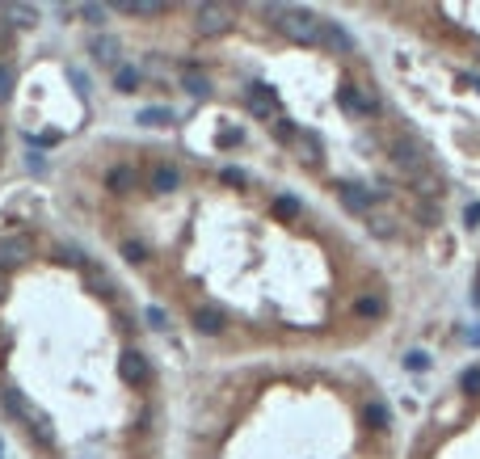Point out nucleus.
Segmentation results:
<instances>
[{"instance_id":"obj_13","label":"nucleus","mask_w":480,"mask_h":459,"mask_svg":"<svg viewBox=\"0 0 480 459\" xmlns=\"http://www.w3.org/2000/svg\"><path fill=\"white\" fill-rule=\"evenodd\" d=\"M342 202H346L350 211L367 215V211H371V202H375V194H371V190H363V186H342Z\"/></svg>"},{"instance_id":"obj_15","label":"nucleus","mask_w":480,"mask_h":459,"mask_svg":"<svg viewBox=\"0 0 480 459\" xmlns=\"http://www.w3.org/2000/svg\"><path fill=\"white\" fill-rule=\"evenodd\" d=\"M194 325H198V333H219L223 329V312L219 308H198L194 312Z\"/></svg>"},{"instance_id":"obj_33","label":"nucleus","mask_w":480,"mask_h":459,"mask_svg":"<svg viewBox=\"0 0 480 459\" xmlns=\"http://www.w3.org/2000/svg\"><path fill=\"white\" fill-rule=\"evenodd\" d=\"M4 291H8V287H4V274H0V299H4Z\"/></svg>"},{"instance_id":"obj_21","label":"nucleus","mask_w":480,"mask_h":459,"mask_svg":"<svg viewBox=\"0 0 480 459\" xmlns=\"http://www.w3.org/2000/svg\"><path fill=\"white\" fill-rule=\"evenodd\" d=\"M392 422V413L384 409V405H367V426H375V430H384Z\"/></svg>"},{"instance_id":"obj_11","label":"nucleus","mask_w":480,"mask_h":459,"mask_svg":"<svg viewBox=\"0 0 480 459\" xmlns=\"http://www.w3.org/2000/svg\"><path fill=\"white\" fill-rule=\"evenodd\" d=\"M0 17H4L8 25H17V30L38 25V8H34V4H4V8H0Z\"/></svg>"},{"instance_id":"obj_26","label":"nucleus","mask_w":480,"mask_h":459,"mask_svg":"<svg viewBox=\"0 0 480 459\" xmlns=\"http://www.w3.org/2000/svg\"><path fill=\"white\" fill-rule=\"evenodd\" d=\"M8 97H13V67L0 63V101H8Z\"/></svg>"},{"instance_id":"obj_25","label":"nucleus","mask_w":480,"mask_h":459,"mask_svg":"<svg viewBox=\"0 0 480 459\" xmlns=\"http://www.w3.org/2000/svg\"><path fill=\"white\" fill-rule=\"evenodd\" d=\"M76 13H80L84 21H93V25H97V21H105V4H80Z\"/></svg>"},{"instance_id":"obj_1","label":"nucleus","mask_w":480,"mask_h":459,"mask_svg":"<svg viewBox=\"0 0 480 459\" xmlns=\"http://www.w3.org/2000/svg\"><path fill=\"white\" fill-rule=\"evenodd\" d=\"M0 401H4V409H8L17 422H25V430H30L38 443H46V447L55 443V426H51V418H46L34 401H25V392H21V388H4V396H0Z\"/></svg>"},{"instance_id":"obj_14","label":"nucleus","mask_w":480,"mask_h":459,"mask_svg":"<svg viewBox=\"0 0 480 459\" xmlns=\"http://www.w3.org/2000/svg\"><path fill=\"white\" fill-rule=\"evenodd\" d=\"M181 84H186L190 97H207V93H211V80H207V72H198V67H186V72H181Z\"/></svg>"},{"instance_id":"obj_4","label":"nucleus","mask_w":480,"mask_h":459,"mask_svg":"<svg viewBox=\"0 0 480 459\" xmlns=\"http://www.w3.org/2000/svg\"><path fill=\"white\" fill-rule=\"evenodd\" d=\"M392 156H396V164L409 169V173H422V169H426V148H422L417 139H409V135L392 139Z\"/></svg>"},{"instance_id":"obj_29","label":"nucleus","mask_w":480,"mask_h":459,"mask_svg":"<svg viewBox=\"0 0 480 459\" xmlns=\"http://www.w3.org/2000/svg\"><path fill=\"white\" fill-rule=\"evenodd\" d=\"M274 211H278V215H295V211H299V202H295V198H278V202H274Z\"/></svg>"},{"instance_id":"obj_7","label":"nucleus","mask_w":480,"mask_h":459,"mask_svg":"<svg viewBox=\"0 0 480 459\" xmlns=\"http://www.w3.org/2000/svg\"><path fill=\"white\" fill-rule=\"evenodd\" d=\"M118 375H122L127 384H143V380H148V358H143L139 350L118 354Z\"/></svg>"},{"instance_id":"obj_22","label":"nucleus","mask_w":480,"mask_h":459,"mask_svg":"<svg viewBox=\"0 0 480 459\" xmlns=\"http://www.w3.org/2000/svg\"><path fill=\"white\" fill-rule=\"evenodd\" d=\"M122 257H127L131 266H139V261H148V249H143L139 240H127V245H122Z\"/></svg>"},{"instance_id":"obj_24","label":"nucleus","mask_w":480,"mask_h":459,"mask_svg":"<svg viewBox=\"0 0 480 459\" xmlns=\"http://www.w3.org/2000/svg\"><path fill=\"white\" fill-rule=\"evenodd\" d=\"M405 367H409V371H426V367H430V354H426V350H409V354H405Z\"/></svg>"},{"instance_id":"obj_31","label":"nucleus","mask_w":480,"mask_h":459,"mask_svg":"<svg viewBox=\"0 0 480 459\" xmlns=\"http://www.w3.org/2000/svg\"><path fill=\"white\" fill-rule=\"evenodd\" d=\"M223 181H232V186H245V181H249V177H245V173H240V169H223Z\"/></svg>"},{"instance_id":"obj_19","label":"nucleus","mask_w":480,"mask_h":459,"mask_svg":"<svg viewBox=\"0 0 480 459\" xmlns=\"http://www.w3.org/2000/svg\"><path fill=\"white\" fill-rule=\"evenodd\" d=\"M295 148H299L304 160H320V139H316L312 131H299V135H295Z\"/></svg>"},{"instance_id":"obj_17","label":"nucleus","mask_w":480,"mask_h":459,"mask_svg":"<svg viewBox=\"0 0 480 459\" xmlns=\"http://www.w3.org/2000/svg\"><path fill=\"white\" fill-rule=\"evenodd\" d=\"M114 89H118V93H135V89H139V72H135L131 63H118V67H114Z\"/></svg>"},{"instance_id":"obj_34","label":"nucleus","mask_w":480,"mask_h":459,"mask_svg":"<svg viewBox=\"0 0 480 459\" xmlns=\"http://www.w3.org/2000/svg\"><path fill=\"white\" fill-rule=\"evenodd\" d=\"M0 143H4V135H0Z\"/></svg>"},{"instance_id":"obj_30","label":"nucleus","mask_w":480,"mask_h":459,"mask_svg":"<svg viewBox=\"0 0 480 459\" xmlns=\"http://www.w3.org/2000/svg\"><path fill=\"white\" fill-rule=\"evenodd\" d=\"M358 312L363 316H380V299H358Z\"/></svg>"},{"instance_id":"obj_10","label":"nucleus","mask_w":480,"mask_h":459,"mask_svg":"<svg viewBox=\"0 0 480 459\" xmlns=\"http://www.w3.org/2000/svg\"><path fill=\"white\" fill-rule=\"evenodd\" d=\"M337 101H342V110H350V114H371V110H375V97L363 93V89H354V84H346V89L337 93Z\"/></svg>"},{"instance_id":"obj_5","label":"nucleus","mask_w":480,"mask_h":459,"mask_svg":"<svg viewBox=\"0 0 480 459\" xmlns=\"http://www.w3.org/2000/svg\"><path fill=\"white\" fill-rule=\"evenodd\" d=\"M30 253H34V245H30L25 236H4V240H0V274H4V270L25 266V261H30Z\"/></svg>"},{"instance_id":"obj_8","label":"nucleus","mask_w":480,"mask_h":459,"mask_svg":"<svg viewBox=\"0 0 480 459\" xmlns=\"http://www.w3.org/2000/svg\"><path fill=\"white\" fill-rule=\"evenodd\" d=\"M89 55H93L97 63H110V67H118V55H122V46H118V38H114V34H97V38L89 42Z\"/></svg>"},{"instance_id":"obj_23","label":"nucleus","mask_w":480,"mask_h":459,"mask_svg":"<svg viewBox=\"0 0 480 459\" xmlns=\"http://www.w3.org/2000/svg\"><path fill=\"white\" fill-rule=\"evenodd\" d=\"M460 388H464L468 396H480V367H468V371H464V380H460Z\"/></svg>"},{"instance_id":"obj_9","label":"nucleus","mask_w":480,"mask_h":459,"mask_svg":"<svg viewBox=\"0 0 480 459\" xmlns=\"http://www.w3.org/2000/svg\"><path fill=\"white\" fill-rule=\"evenodd\" d=\"M320 42H329L337 55H354V38H350L337 21H320Z\"/></svg>"},{"instance_id":"obj_18","label":"nucleus","mask_w":480,"mask_h":459,"mask_svg":"<svg viewBox=\"0 0 480 459\" xmlns=\"http://www.w3.org/2000/svg\"><path fill=\"white\" fill-rule=\"evenodd\" d=\"M139 122H143V127H169V122H173V110L148 105V110H139Z\"/></svg>"},{"instance_id":"obj_2","label":"nucleus","mask_w":480,"mask_h":459,"mask_svg":"<svg viewBox=\"0 0 480 459\" xmlns=\"http://www.w3.org/2000/svg\"><path fill=\"white\" fill-rule=\"evenodd\" d=\"M278 30H283L291 42H299V46L320 42V17H316V13H308V8H299V4H287V8H283Z\"/></svg>"},{"instance_id":"obj_16","label":"nucleus","mask_w":480,"mask_h":459,"mask_svg":"<svg viewBox=\"0 0 480 459\" xmlns=\"http://www.w3.org/2000/svg\"><path fill=\"white\" fill-rule=\"evenodd\" d=\"M118 8H122V13H131V17H156V13H164V4H160V0H122Z\"/></svg>"},{"instance_id":"obj_32","label":"nucleus","mask_w":480,"mask_h":459,"mask_svg":"<svg viewBox=\"0 0 480 459\" xmlns=\"http://www.w3.org/2000/svg\"><path fill=\"white\" fill-rule=\"evenodd\" d=\"M476 219H480V202H476V207H468V224H476Z\"/></svg>"},{"instance_id":"obj_27","label":"nucleus","mask_w":480,"mask_h":459,"mask_svg":"<svg viewBox=\"0 0 480 459\" xmlns=\"http://www.w3.org/2000/svg\"><path fill=\"white\" fill-rule=\"evenodd\" d=\"M143 321H148L152 329H169V316H164V308H148V312H143Z\"/></svg>"},{"instance_id":"obj_3","label":"nucleus","mask_w":480,"mask_h":459,"mask_svg":"<svg viewBox=\"0 0 480 459\" xmlns=\"http://www.w3.org/2000/svg\"><path fill=\"white\" fill-rule=\"evenodd\" d=\"M198 34H207V38H215V34H223L228 25H232V8L228 4H198Z\"/></svg>"},{"instance_id":"obj_28","label":"nucleus","mask_w":480,"mask_h":459,"mask_svg":"<svg viewBox=\"0 0 480 459\" xmlns=\"http://www.w3.org/2000/svg\"><path fill=\"white\" fill-rule=\"evenodd\" d=\"M274 131H278V139H295V135H299V127H295L291 118H283V122H278Z\"/></svg>"},{"instance_id":"obj_6","label":"nucleus","mask_w":480,"mask_h":459,"mask_svg":"<svg viewBox=\"0 0 480 459\" xmlns=\"http://www.w3.org/2000/svg\"><path fill=\"white\" fill-rule=\"evenodd\" d=\"M245 105H249L257 118H274V114H278V97H274V89H270V84H249Z\"/></svg>"},{"instance_id":"obj_12","label":"nucleus","mask_w":480,"mask_h":459,"mask_svg":"<svg viewBox=\"0 0 480 459\" xmlns=\"http://www.w3.org/2000/svg\"><path fill=\"white\" fill-rule=\"evenodd\" d=\"M152 190H156V194H173V190H181V173H177L173 164H156V169H152Z\"/></svg>"},{"instance_id":"obj_20","label":"nucleus","mask_w":480,"mask_h":459,"mask_svg":"<svg viewBox=\"0 0 480 459\" xmlns=\"http://www.w3.org/2000/svg\"><path fill=\"white\" fill-rule=\"evenodd\" d=\"M105 181H110V190H131V186H135V173H131V169H110Z\"/></svg>"}]
</instances>
